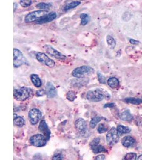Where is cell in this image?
I'll use <instances>...</instances> for the list:
<instances>
[{
	"instance_id": "1",
	"label": "cell",
	"mask_w": 142,
	"mask_h": 160,
	"mask_svg": "<svg viewBox=\"0 0 142 160\" xmlns=\"http://www.w3.org/2000/svg\"><path fill=\"white\" fill-rule=\"evenodd\" d=\"M110 97L107 91L101 88H97L88 91L86 97L87 99L91 102H98Z\"/></svg>"
},
{
	"instance_id": "2",
	"label": "cell",
	"mask_w": 142,
	"mask_h": 160,
	"mask_svg": "<svg viewBox=\"0 0 142 160\" xmlns=\"http://www.w3.org/2000/svg\"><path fill=\"white\" fill-rule=\"evenodd\" d=\"M33 95V91L30 87H24L14 90V98L18 101H25L32 98Z\"/></svg>"
},
{
	"instance_id": "3",
	"label": "cell",
	"mask_w": 142,
	"mask_h": 160,
	"mask_svg": "<svg viewBox=\"0 0 142 160\" xmlns=\"http://www.w3.org/2000/svg\"><path fill=\"white\" fill-rule=\"evenodd\" d=\"M94 72V69L89 66H81L74 69L72 75L77 78H82L89 75Z\"/></svg>"
},
{
	"instance_id": "4",
	"label": "cell",
	"mask_w": 142,
	"mask_h": 160,
	"mask_svg": "<svg viewBox=\"0 0 142 160\" xmlns=\"http://www.w3.org/2000/svg\"><path fill=\"white\" fill-rule=\"evenodd\" d=\"M23 65H28L29 63L27 59L24 56L21 51L19 49H13V66L15 67H19Z\"/></svg>"
},
{
	"instance_id": "5",
	"label": "cell",
	"mask_w": 142,
	"mask_h": 160,
	"mask_svg": "<svg viewBox=\"0 0 142 160\" xmlns=\"http://www.w3.org/2000/svg\"><path fill=\"white\" fill-rule=\"evenodd\" d=\"M48 11L47 10H37L33 12H30L25 17V22L26 23L32 22L35 21H37L41 17L47 14Z\"/></svg>"
},
{
	"instance_id": "6",
	"label": "cell",
	"mask_w": 142,
	"mask_h": 160,
	"mask_svg": "<svg viewBox=\"0 0 142 160\" xmlns=\"http://www.w3.org/2000/svg\"><path fill=\"white\" fill-rule=\"evenodd\" d=\"M44 50L47 54L54 58L58 60H65L66 56H64L62 53L56 50L54 48L49 44H45L44 46Z\"/></svg>"
},
{
	"instance_id": "7",
	"label": "cell",
	"mask_w": 142,
	"mask_h": 160,
	"mask_svg": "<svg viewBox=\"0 0 142 160\" xmlns=\"http://www.w3.org/2000/svg\"><path fill=\"white\" fill-rule=\"evenodd\" d=\"M47 141L46 137L41 134H36L30 138V143L32 145L38 147L45 145Z\"/></svg>"
},
{
	"instance_id": "8",
	"label": "cell",
	"mask_w": 142,
	"mask_h": 160,
	"mask_svg": "<svg viewBox=\"0 0 142 160\" xmlns=\"http://www.w3.org/2000/svg\"><path fill=\"white\" fill-rule=\"evenodd\" d=\"M106 141L108 145L112 146L117 143L119 139V135L118 133L117 130L115 128H112L108 131L106 136Z\"/></svg>"
},
{
	"instance_id": "9",
	"label": "cell",
	"mask_w": 142,
	"mask_h": 160,
	"mask_svg": "<svg viewBox=\"0 0 142 160\" xmlns=\"http://www.w3.org/2000/svg\"><path fill=\"white\" fill-rule=\"evenodd\" d=\"M36 57L37 61L40 63L43 64L49 67H53L55 65V61L49 58L45 53L43 52H38L36 55Z\"/></svg>"
},
{
	"instance_id": "10",
	"label": "cell",
	"mask_w": 142,
	"mask_h": 160,
	"mask_svg": "<svg viewBox=\"0 0 142 160\" xmlns=\"http://www.w3.org/2000/svg\"><path fill=\"white\" fill-rule=\"evenodd\" d=\"M28 117L30 123L35 125L38 123L42 117V113L39 109L34 108L30 111L28 113Z\"/></svg>"
},
{
	"instance_id": "11",
	"label": "cell",
	"mask_w": 142,
	"mask_h": 160,
	"mask_svg": "<svg viewBox=\"0 0 142 160\" xmlns=\"http://www.w3.org/2000/svg\"><path fill=\"white\" fill-rule=\"evenodd\" d=\"M56 17H57V15H56V12H50L49 13H47L46 15H44V16L41 17L36 22V23L37 24L39 25L46 24V23L50 22L55 19Z\"/></svg>"
},
{
	"instance_id": "12",
	"label": "cell",
	"mask_w": 142,
	"mask_h": 160,
	"mask_svg": "<svg viewBox=\"0 0 142 160\" xmlns=\"http://www.w3.org/2000/svg\"><path fill=\"white\" fill-rule=\"evenodd\" d=\"M46 94L49 98H53L57 95V90L51 82H48L46 85Z\"/></svg>"
},
{
	"instance_id": "13",
	"label": "cell",
	"mask_w": 142,
	"mask_h": 160,
	"mask_svg": "<svg viewBox=\"0 0 142 160\" xmlns=\"http://www.w3.org/2000/svg\"><path fill=\"white\" fill-rule=\"evenodd\" d=\"M39 130L44 134V136L46 137L47 141H48L49 139L51 132H50V129L48 128L47 123H46V122L45 121V120H42L40 122L39 125Z\"/></svg>"
},
{
	"instance_id": "14",
	"label": "cell",
	"mask_w": 142,
	"mask_h": 160,
	"mask_svg": "<svg viewBox=\"0 0 142 160\" xmlns=\"http://www.w3.org/2000/svg\"><path fill=\"white\" fill-rule=\"evenodd\" d=\"M76 129L81 133H85L87 130V124L83 119H78L75 122Z\"/></svg>"
},
{
	"instance_id": "15",
	"label": "cell",
	"mask_w": 142,
	"mask_h": 160,
	"mask_svg": "<svg viewBox=\"0 0 142 160\" xmlns=\"http://www.w3.org/2000/svg\"><path fill=\"white\" fill-rule=\"evenodd\" d=\"M136 141L135 139L130 136L124 137L121 141V143L125 147H130L134 145Z\"/></svg>"
},
{
	"instance_id": "16",
	"label": "cell",
	"mask_w": 142,
	"mask_h": 160,
	"mask_svg": "<svg viewBox=\"0 0 142 160\" xmlns=\"http://www.w3.org/2000/svg\"><path fill=\"white\" fill-rule=\"evenodd\" d=\"M119 117L121 120L125 121H130L133 119L132 115L128 110L125 111L123 113H121L119 115Z\"/></svg>"
},
{
	"instance_id": "17",
	"label": "cell",
	"mask_w": 142,
	"mask_h": 160,
	"mask_svg": "<svg viewBox=\"0 0 142 160\" xmlns=\"http://www.w3.org/2000/svg\"><path fill=\"white\" fill-rule=\"evenodd\" d=\"M30 79L32 82L36 87H39L42 85V81L38 75L35 74H33L30 75Z\"/></svg>"
},
{
	"instance_id": "18",
	"label": "cell",
	"mask_w": 142,
	"mask_h": 160,
	"mask_svg": "<svg viewBox=\"0 0 142 160\" xmlns=\"http://www.w3.org/2000/svg\"><path fill=\"white\" fill-rule=\"evenodd\" d=\"M108 84L112 89L117 88L119 86V81L118 79L115 77L109 78L108 80Z\"/></svg>"
},
{
	"instance_id": "19",
	"label": "cell",
	"mask_w": 142,
	"mask_h": 160,
	"mask_svg": "<svg viewBox=\"0 0 142 160\" xmlns=\"http://www.w3.org/2000/svg\"><path fill=\"white\" fill-rule=\"evenodd\" d=\"M118 133L119 135H121L124 133H129L131 131L130 129L127 126H118L117 127Z\"/></svg>"
},
{
	"instance_id": "20",
	"label": "cell",
	"mask_w": 142,
	"mask_h": 160,
	"mask_svg": "<svg viewBox=\"0 0 142 160\" xmlns=\"http://www.w3.org/2000/svg\"><path fill=\"white\" fill-rule=\"evenodd\" d=\"M81 4V2H80V1H73L72 2L69 3L68 4L66 5L64 7V11H66L71 10V9H72L78 7Z\"/></svg>"
},
{
	"instance_id": "21",
	"label": "cell",
	"mask_w": 142,
	"mask_h": 160,
	"mask_svg": "<svg viewBox=\"0 0 142 160\" xmlns=\"http://www.w3.org/2000/svg\"><path fill=\"white\" fill-rule=\"evenodd\" d=\"M125 102L127 103L132 104L133 105H140L142 104V100L139 98H127L125 99Z\"/></svg>"
},
{
	"instance_id": "22",
	"label": "cell",
	"mask_w": 142,
	"mask_h": 160,
	"mask_svg": "<svg viewBox=\"0 0 142 160\" xmlns=\"http://www.w3.org/2000/svg\"><path fill=\"white\" fill-rule=\"evenodd\" d=\"M106 42H107L109 47L112 50L114 49L116 45L115 40L110 35H108L106 37Z\"/></svg>"
},
{
	"instance_id": "23",
	"label": "cell",
	"mask_w": 142,
	"mask_h": 160,
	"mask_svg": "<svg viewBox=\"0 0 142 160\" xmlns=\"http://www.w3.org/2000/svg\"><path fill=\"white\" fill-rule=\"evenodd\" d=\"M91 148L92 149L93 152L96 153V154L101 153V152H107V150L105 149L104 147H103L102 145H98L92 147Z\"/></svg>"
},
{
	"instance_id": "24",
	"label": "cell",
	"mask_w": 142,
	"mask_h": 160,
	"mask_svg": "<svg viewBox=\"0 0 142 160\" xmlns=\"http://www.w3.org/2000/svg\"><path fill=\"white\" fill-rule=\"evenodd\" d=\"M80 18H81V24L85 26L88 24V22L90 20V17L89 15L86 13H81L80 15Z\"/></svg>"
},
{
	"instance_id": "25",
	"label": "cell",
	"mask_w": 142,
	"mask_h": 160,
	"mask_svg": "<svg viewBox=\"0 0 142 160\" xmlns=\"http://www.w3.org/2000/svg\"><path fill=\"white\" fill-rule=\"evenodd\" d=\"M14 124L18 127H22L25 124V120L22 117H17L14 119Z\"/></svg>"
},
{
	"instance_id": "26",
	"label": "cell",
	"mask_w": 142,
	"mask_h": 160,
	"mask_svg": "<svg viewBox=\"0 0 142 160\" xmlns=\"http://www.w3.org/2000/svg\"><path fill=\"white\" fill-rule=\"evenodd\" d=\"M51 3H46L42 2L39 3L36 5V7L38 9H41L42 10H49L50 7H51Z\"/></svg>"
},
{
	"instance_id": "27",
	"label": "cell",
	"mask_w": 142,
	"mask_h": 160,
	"mask_svg": "<svg viewBox=\"0 0 142 160\" xmlns=\"http://www.w3.org/2000/svg\"><path fill=\"white\" fill-rule=\"evenodd\" d=\"M102 117H95L92 119L90 122V126L92 128H94L96 125L101 121Z\"/></svg>"
},
{
	"instance_id": "28",
	"label": "cell",
	"mask_w": 142,
	"mask_h": 160,
	"mask_svg": "<svg viewBox=\"0 0 142 160\" xmlns=\"http://www.w3.org/2000/svg\"><path fill=\"white\" fill-rule=\"evenodd\" d=\"M137 159V155L136 153H129L125 155L123 160H136Z\"/></svg>"
},
{
	"instance_id": "29",
	"label": "cell",
	"mask_w": 142,
	"mask_h": 160,
	"mask_svg": "<svg viewBox=\"0 0 142 160\" xmlns=\"http://www.w3.org/2000/svg\"><path fill=\"white\" fill-rule=\"evenodd\" d=\"M66 98L69 101H71V102L74 101V100L76 98V95L75 91H69V92H67L66 94Z\"/></svg>"
},
{
	"instance_id": "30",
	"label": "cell",
	"mask_w": 142,
	"mask_h": 160,
	"mask_svg": "<svg viewBox=\"0 0 142 160\" xmlns=\"http://www.w3.org/2000/svg\"><path fill=\"white\" fill-rule=\"evenodd\" d=\"M20 4L22 6V7H28L32 5V1L31 0H22V1H20Z\"/></svg>"
},
{
	"instance_id": "31",
	"label": "cell",
	"mask_w": 142,
	"mask_h": 160,
	"mask_svg": "<svg viewBox=\"0 0 142 160\" xmlns=\"http://www.w3.org/2000/svg\"><path fill=\"white\" fill-rule=\"evenodd\" d=\"M107 130H108V128L106 127H105L104 124H100L98 126V131L99 133H104Z\"/></svg>"
},
{
	"instance_id": "32",
	"label": "cell",
	"mask_w": 142,
	"mask_h": 160,
	"mask_svg": "<svg viewBox=\"0 0 142 160\" xmlns=\"http://www.w3.org/2000/svg\"><path fill=\"white\" fill-rule=\"evenodd\" d=\"M98 81L101 84H105L106 83V79L105 76L100 72H98Z\"/></svg>"
},
{
	"instance_id": "33",
	"label": "cell",
	"mask_w": 142,
	"mask_h": 160,
	"mask_svg": "<svg viewBox=\"0 0 142 160\" xmlns=\"http://www.w3.org/2000/svg\"><path fill=\"white\" fill-rule=\"evenodd\" d=\"M100 141V138H96L94 139L90 143V146H91V147H93V146L99 145Z\"/></svg>"
},
{
	"instance_id": "34",
	"label": "cell",
	"mask_w": 142,
	"mask_h": 160,
	"mask_svg": "<svg viewBox=\"0 0 142 160\" xmlns=\"http://www.w3.org/2000/svg\"><path fill=\"white\" fill-rule=\"evenodd\" d=\"M63 155L61 154H58L53 156L52 158V160H62Z\"/></svg>"
},
{
	"instance_id": "35",
	"label": "cell",
	"mask_w": 142,
	"mask_h": 160,
	"mask_svg": "<svg viewBox=\"0 0 142 160\" xmlns=\"http://www.w3.org/2000/svg\"><path fill=\"white\" fill-rule=\"evenodd\" d=\"M45 94H46V91H45L43 89L38 90L36 92V95L37 97H42Z\"/></svg>"
},
{
	"instance_id": "36",
	"label": "cell",
	"mask_w": 142,
	"mask_h": 160,
	"mask_svg": "<svg viewBox=\"0 0 142 160\" xmlns=\"http://www.w3.org/2000/svg\"><path fill=\"white\" fill-rule=\"evenodd\" d=\"M105 156L104 155H99L96 157L95 160H104Z\"/></svg>"
},
{
	"instance_id": "37",
	"label": "cell",
	"mask_w": 142,
	"mask_h": 160,
	"mask_svg": "<svg viewBox=\"0 0 142 160\" xmlns=\"http://www.w3.org/2000/svg\"><path fill=\"white\" fill-rule=\"evenodd\" d=\"M130 43L132 44H138L140 43V42L136 41L135 40H134V39H130Z\"/></svg>"
},
{
	"instance_id": "38",
	"label": "cell",
	"mask_w": 142,
	"mask_h": 160,
	"mask_svg": "<svg viewBox=\"0 0 142 160\" xmlns=\"http://www.w3.org/2000/svg\"><path fill=\"white\" fill-rule=\"evenodd\" d=\"M114 106H115V104H113V103H110V104H105L104 107V108H106V107H113Z\"/></svg>"
},
{
	"instance_id": "39",
	"label": "cell",
	"mask_w": 142,
	"mask_h": 160,
	"mask_svg": "<svg viewBox=\"0 0 142 160\" xmlns=\"http://www.w3.org/2000/svg\"><path fill=\"white\" fill-rule=\"evenodd\" d=\"M136 160H142V155H140V156L136 159Z\"/></svg>"
},
{
	"instance_id": "40",
	"label": "cell",
	"mask_w": 142,
	"mask_h": 160,
	"mask_svg": "<svg viewBox=\"0 0 142 160\" xmlns=\"http://www.w3.org/2000/svg\"><path fill=\"white\" fill-rule=\"evenodd\" d=\"M17 7V4L16 3H14V11H15V10H16V7Z\"/></svg>"
}]
</instances>
